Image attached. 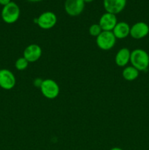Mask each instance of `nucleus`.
I'll list each match as a JSON object with an SVG mask.
<instances>
[{
	"label": "nucleus",
	"mask_w": 149,
	"mask_h": 150,
	"mask_svg": "<svg viewBox=\"0 0 149 150\" xmlns=\"http://www.w3.org/2000/svg\"><path fill=\"white\" fill-rule=\"evenodd\" d=\"M149 34V26L143 21H139L130 27L129 35L135 40L145 38Z\"/></svg>",
	"instance_id": "8"
},
{
	"label": "nucleus",
	"mask_w": 149,
	"mask_h": 150,
	"mask_svg": "<svg viewBox=\"0 0 149 150\" xmlns=\"http://www.w3.org/2000/svg\"><path fill=\"white\" fill-rule=\"evenodd\" d=\"M0 70H1V69H0Z\"/></svg>",
	"instance_id": "22"
},
{
	"label": "nucleus",
	"mask_w": 149,
	"mask_h": 150,
	"mask_svg": "<svg viewBox=\"0 0 149 150\" xmlns=\"http://www.w3.org/2000/svg\"><path fill=\"white\" fill-rule=\"evenodd\" d=\"M131 51L127 48H122L117 52L115 57V64L118 67H124L130 62Z\"/></svg>",
	"instance_id": "13"
},
{
	"label": "nucleus",
	"mask_w": 149,
	"mask_h": 150,
	"mask_svg": "<svg viewBox=\"0 0 149 150\" xmlns=\"http://www.w3.org/2000/svg\"><path fill=\"white\" fill-rule=\"evenodd\" d=\"M96 42L97 46L103 51H109L115 46L116 38L112 32L102 31L100 35L96 37Z\"/></svg>",
	"instance_id": "4"
},
{
	"label": "nucleus",
	"mask_w": 149,
	"mask_h": 150,
	"mask_svg": "<svg viewBox=\"0 0 149 150\" xmlns=\"http://www.w3.org/2000/svg\"><path fill=\"white\" fill-rule=\"evenodd\" d=\"M28 1H31V2H39V1H43V0H28Z\"/></svg>",
	"instance_id": "19"
},
{
	"label": "nucleus",
	"mask_w": 149,
	"mask_h": 150,
	"mask_svg": "<svg viewBox=\"0 0 149 150\" xmlns=\"http://www.w3.org/2000/svg\"><path fill=\"white\" fill-rule=\"evenodd\" d=\"M16 83V79L14 74L7 69L0 70V87L5 90H10Z\"/></svg>",
	"instance_id": "7"
},
{
	"label": "nucleus",
	"mask_w": 149,
	"mask_h": 150,
	"mask_svg": "<svg viewBox=\"0 0 149 150\" xmlns=\"http://www.w3.org/2000/svg\"><path fill=\"white\" fill-rule=\"evenodd\" d=\"M140 72L133 66H127L124 67L122 71V76L125 80L128 81H132L137 79L139 76Z\"/></svg>",
	"instance_id": "14"
},
{
	"label": "nucleus",
	"mask_w": 149,
	"mask_h": 150,
	"mask_svg": "<svg viewBox=\"0 0 149 150\" xmlns=\"http://www.w3.org/2000/svg\"><path fill=\"white\" fill-rule=\"evenodd\" d=\"M42 48L37 44H30L23 51V57L29 62H35L42 56Z\"/></svg>",
	"instance_id": "11"
},
{
	"label": "nucleus",
	"mask_w": 149,
	"mask_h": 150,
	"mask_svg": "<svg viewBox=\"0 0 149 150\" xmlns=\"http://www.w3.org/2000/svg\"><path fill=\"white\" fill-rule=\"evenodd\" d=\"M29 62L24 58V57H19L15 63V67L19 71L26 70L29 66Z\"/></svg>",
	"instance_id": "15"
},
{
	"label": "nucleus",
	"mask_w": 149,
	"mask_h": 150,
	"mask_svg": "<svg viewBox=\"0 0 149 150\" xmlns=\"http://www.w3.org/2000/svg\"><path fill=\"white\" fill-rule=\"evenodd\" d=\"M93 1H94V0H83V1H84L85 3H91Z\"/></svg>",
	"instance_id": "21"
},
{
	"label": "nucleus",
	"mask_w": 149,
	"mask_h": 150,
	"mask_svg": "<svg viewBox=\"0 0 149 150\" xmlns=\"http://www.w3.org/2000/svg\"><path fill=\"white\" fill-rule=\"evenodd\" d=\"M83 0H66L64 2V10L69 16L75 17L83 13L85 8Z\"/></svg>",
	"instance_id": "6"
},
{
	"label": "nucleus",
	"mask_w": 149,
	"mask_h": 150,
	"mask_svg": "<svg viewBox=\"0 0 149 150\" xmlns=\"http://www.w3.org/2000/svg\"><path fill=\"white\" fill-rule=\"evenodd\" d=\"M20 14V7L14 1H10L8 4L4 6L1 12L3 21L7 24L15 23L18 20Z\"/></svg>",
	"instance_id": "2"
},
{
	"label": "nucleus",
	"mask_w": 149,
	"mask_h": 150,
	"mask_svg": "<svg viewBox=\"0 0 149 150\" xmlns=\"http://www.w3.org/2000/svg\"><path fill=\"white\" fill-rule=\"evenodd\" d=\"M57 23V16L51 11H45L37 17V24L42 29H51L56 26Z\"/></svg>",
	"instance_id": "5"
},
{
	"label": "nucleus",
	"mask_w": 149,
	"mask_h": 150,
	"mask_svg": "<svg viewBox=\"0 0 149 150\" xmlns=\"http://www.w3.org/2000/svg\"><path fill=\"white\" fill-rule=\"evenodd\" d=\"M118 23L116 15L110 13H105L99 18V24L102 31L112 32Z\"/></svg>",
	"instance_id": "10"
},
{
	"label": "nucleus",
	"mask_w": 149,
	"mask_h": 150,
	"mask_svg": "<svg viewBox=\"0 0 149 150\" xmlns=\"http://www.w3.org/2000/svg\"><path fill=\"white\" fill-rule=\"evenodd\" d=\"M110 150H124V149H121V148H120V147H113Z\"/></svg>",
	"instance_id": "20"
},
{
	"label": "nucleus",
	"mask_w": 149,
	"mask_h": 150,
	"mask_svg": "<svg viewBox=\"0 0 149 150\" xmlns=\"http://www.w3.org/2000/svg\"><path fill=\"white\" fill-rule=\"evenodd\" d=\"M42 95L48 99H55L58 96L60 88L56 81L53 79H45L40 86Z\"/></svg>",
	"instance_id": "3"
},
{
	"label": "nucleus",
	"mask_w": 149,
	"mask_h": 150,
	"mask_svg": "<svg viewBox=\"0 0 149 150\" xmlns=\"http://www.w3.org/2000/svg\"><path fill=\"white\" fill-rule=\"evenodd\" d=\"M10 1H11V0H0V4L4 7V6L8 4Z\"/></svg>",
	"instance_id": "18"
},
{
	"label": "nucleus",
	"mask_w": 149,
	"mask_h": 150,
	"mask_svg": "<svg viewBox=\"0 0 149 150\" xmlns=\"http://www.w3.org/2000/svg\"><path fill=\"white\" fill-rule=\"evenodd\" d=\"M127 0H103V6L107 13L118 14L125 8Z\"/></svg>",
	"instance_id": "9"
},
{
	"label": "nucleus",
	"mask_w": 149,
	"mask_h": 150,
	"mask_svg": "<svg viewBox=\"0 0 149 150\" xmlns=\"http://www.w3.org/2000/svg\"><path fill=\"white\" fill-rule=\"evenodd\" d=\"M116 39H124L130 34V26L125 21L118 22L112 31Z\"/></svg>",
	"instance_id": "12"
},
{
	"label": "nucleus",
	"mask_w": 149,
	"mask_h": 150,
	"mask_svg": "<svg viewBox=\"0 0 149 150\" xmlns=\"http://www.w3.org/2000/svg\"><path fill=\"white\" fill-rule=\"evenodd\" d=\"M102 32V29L99 23H93V24L91 25L89 29V35L92 37H95V38L99 36Z\"/></svg>",
	"instance_id": "16"
},
{
	"label": "nucleus",
	"mask_w": 149,
	"mask_h": 150,
	"mask_svg": "<svg viewBox=\"0 0 149 150\" xmlns=\"http://www.w3.org/2000/svg\"><path fill=\"white\" fill-rule=\"evenodd\" d=\"M42 81H43V80H42V79H39V78H37V79H36L34 80L33 83H34V85L36 86V87L40 88L41 85H42Z\"/></svg>",
	"instance_id": "17"
},
{
	"label": "nucleus",
	"mask_w": 149,
	"mask_h": 150,
	"mask_svg": "<svg viewBox=\"0 0 149 150\" xmlns=\"http://www.w3.org/2000/svg\"><path fill=\"white\" fill-rule=\"evenodd\" d=\"M130 62L139 72L145 71L149 67V55L147 51L137 48L131 51Z\"/></svg>",
	"instance_id": "1"
}]
</instances>
